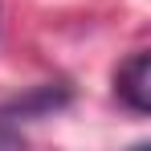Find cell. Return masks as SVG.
Wrapping results in <instances>:
<instances>
[{"mask_svg": "<svg viewBox=\"0 0 151 151\" xmlns=\"http://www.w3.org/2000/svg\"><path fill=\"white\" fill-rule=\"evenodd\" d=\"M114 90H119V98H123L135 114H147L151 110V53L147 49H139L127 65H119Z\"/></svg>", "mask_w": 151, "mask_h": 151, "instance_id": "obj_1", "label": "cell"}]
</instances>
